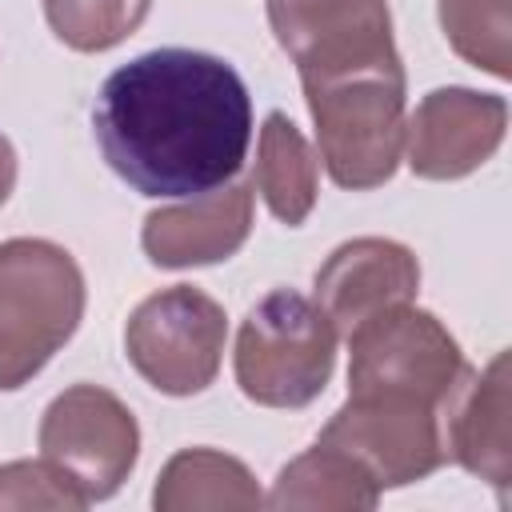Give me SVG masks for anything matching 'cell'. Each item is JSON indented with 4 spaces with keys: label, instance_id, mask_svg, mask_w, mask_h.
I'll return each instance as SVG.
<instances>
[{
    "label": "cell",
    "instance_id": "cell-1",
    "mask_svg": "<svg viewBox=\"0 0 512 512\" xmlns=\"http://www.w3.org/2000/svg\"><path fill=\"white\" fill-rule=\"evenodd\" d=\"M92 132L132 192L200 196L240 172L252 144V96L224 56L152 48L100 84Z\"/></svg>",
    "mask_w": 512,
    "mask_h": 512
},
{
    "label": "cell",
    "instance_id": "cell-2",
    "mask_svg": "<svg viewBox=\"0 0 512 512\" xmlns=\"http://www.w3.org/2000/svg\"><path fill=\"white\" fill-rule=\"evenodd\" d=\"M84 272L44 236L0 240V392L24 388L80 328Z\"/></svg>",
    "mask_w": 512,
    "mask_h": 512
},
{
    "label": "cell",
    "instance_id": "cell-3",
    "mask_svg": "<svg viewBox=\"0 0 512 512\" xmlns=\"http://www.w3.org/2000/svg\"><path fill=\"white\" fill-rule=\"evenodd\" d=\"M232 368L252 404L308 408L332 380L336 328L304 292L272 288L240 320Z\"/></svg>",
    "mask_w": 512,
    "mask_h": 512
},
{
    "label": "cell",
    "instance_id": "cell-4",
    "mask_svg": "<svg viewBox=\"0 0 512 512\" xmlns=\"http://www.w3.org/2000/svg\"><path fill=\"white\" fill-rule=\"evenodd\" d=\"M316 124V148L332 184L348 192L380 188L396 176L404 152V76L356 72L300 84Z\"/></svg>",
    "mask_w": 512,
    "mask_h": 512
},
{
    "label": "cell",
    "instance_id": "cell-5",
    "mask_svg": "<svg viewBox=\"0 0 512 512\" xmlns=\"http://www.w3.org/2000/svg\"><path fill=\"white\" fill-rule=\"evenodd\" d=\"M228 316L196 284H172L144 296L124 324L128 364L164 396L204 392L224 360Z\"/></svg>",
    "mask_w": 512,
    "mask_h": 512
},
{
    "label": "cell",
    "instance_id": "cell-6",
    "mask_svg": "<svg viewBox=\"0 0 512 512\" xmlns=\"http://www.w3.org/2000/svg\"><path fill=\"white\" fill-rule=\"evenodd\" d=\"M468 376L456 336L416 304H396L348 336V392L416 396L444 412Z\"/></svg>",
    "mask_w": 512,
    "mask_h": 512
},
{
    "label": "cell",
    "instance_id": "cell-7",
    "mask_svg": "<svg viewBox=\"0 0 512 512\" xmlns=\"http://www.w3.org/2000/svg\"><path fill=\"white\" fill-rule=\"evenodd\" d=\"M268 24L300 84L356 72L404 76L388 0H268Z\"/></svg>",
    "mask_w": 512,
    "mask_h": 512
},
{
    "label": "cell",
    "instance_id": "cell-8",
    "mask_svg": "<svg viewBox=\"0 0 512 512\" xmlns=\"http://www.w3.org/2000/svg\"><path fill=\"white\" fill-rule=\"evenodd\" d=\"M36 444L40 456L52 460L92 504L116 496L132 476L140 460V424L116 392L72 384L44 408Z\"/></svg>",
    "mask_w": 512,
    "mask_h": 512
},
{
    "label": "cell",
    "instance_id": "cell-9",
    "mask_svg": "<svg viewBox=\"0 0 512 512\" xmlns=\"http://www.w3.org/2000/svg\"><path fill=\"white\" fill-rule=\"evenodd\" d=\"M316 440L348 452L380 492L416 484L448 464L440 408L416 396L348 392V400L332 412Z\"/></svg>",
    "mask_w": 512,
    "mask_h": 512
},
{
    "label": "cell",
    "instance_id": "cell-10",
    "mask_svg": "<svg viewBox=\"0 0 512 512\" xmlns=\"http://www.w3.org/2000/svg\"><path fill=\"white\" fill-rule=\"evenodd\" d=\"M508 132V104L496 92L432 88L404 120L408 168L420 180H464L484 168Z\"/></svg>",
    "mask_w": 512,
    "mask_h": 512
},
{
    "label": "cell",
    "instance_id": "cell-11",
    "mask_svg": "<svg viewBox=\"0 0 512 512\" xmlns=\"http://www.w3.org/2000/svg\"><path fill=\"white\" fill-rule=\"evenodd\" d=\"M316 304L332 320L336 336H352L364 320L412 304L420 292V260L408 244L388 236H356L328 252L312 276Z\"/></svg>",
    "mask_w": 512,
    "mask_h": 512
},
{
    "label": "cell",
    "instance_id": "cell-12",
    "mask_svg": "<svg viewBox=\"0 0 512 512\" xmlns=\"http://www.w3.org/2000/svg\"><path fill=\"white\" fill-rule=\"evenodd\" d=\"M252 184H220L144 216L140 248L156 268H200L236 256L252 232Z\"/></svg>",
    "mask_w": 512,
    "mask_h": 512
},
{
    "label": "cell",
    "instance_id": "cell-13",
    "mask_svg": "<svg viewBox=\"0 0 512 512\" xmlns=\"http://www.w3.org/2000/svg\"><path fill=\"white\" fill-rule=\"evenodd\" d=\"M444 456L492 484L500 496L512 484V376L508 352H496L480 372L468 368L440 412Z\"/></svg>",
    "mask_w": 512,
    "mask_h": 512
},
{
    "label": "cell",
    "instance_id": "cell-14",
    "mask_svg": "<svg viewBox=\"0 0 512 512\" xmlns=\"http://www.w3.org/2000/svg\"><path fill=\"white\" fill-rule=\"evenodd\" d=\"M252 188L268 204V212L300 228L320 196V156L304 140V132L284 116L268 112L256 136V164H252Z\"/></svg>",
    "mask_w": 512,
    "mask_h": 512
},
{
    "label": "cell",
    "instance_id": "cell-15",
    "mask_svg": "<svg viewBox=\"0 0 512 512\" xmlns=\"http://www.w3.org/2000/svg\"><path fill=\"white\" fill-rule=\"evenodd\" d=\"M156 512H196V508H260L264 492L252 468L220 448H180L156 476Z\"/></svg>",
    "mask_w": 512,
    "mask_h": 512
},
{
    "label": "cell",
    "instance_id": "cell-16",
    "mask_svg": "<svg viewBox=\"0 0 512 512\" xmlns=\"http://www.w3.org/2000/svg\"><path fill=\"white\" fill-rule=\"evenodd\" d=\"M380 488L376 480L340 448L312 444L296 460L280 468L272 480V492L264 496L268 508H312V512H368L376 508Z\"/></svg>",
    "mask_w": 512,
    "mask_h": 512
},
{
    "label": "cell",
    "instance_id": "cell-17",
    "mask_svg": "<svg viewBox=\"0 0 512 512\" xmlns=\"http://www.w3.org/2000/svg\"><path fill=\"white\" fill-rule=\"evenodd\" d=\"M436 20L460 60L496 80L512 76V0H436Z\"/></svg>",
    "mask_w": 512,
    "mask_h": 512
},
{
    "label": "cell",
    "instance_id": "cell-18",
    "mask_svg": "<svg viewBox=\"0 0 512 512\" xmlns=\"http://www.w3.org/2000/svg\"><path fill=\"white\" fill-rule=\"evenodd\" d=\"M152 12V0H44L52 36L72 52H108L124 44Z\"/></svg>",
    "mask_w": 512,
    "mask_h": 512
},
{
    "label": "cell",
    "instance_id": "cell-19",
    "mask_svg": "<svg viewBox=\"0 0 512 512\" xmlns=\"http://www.w3.org/2000/svg\"><path fill=\"white\" fill-rule=\"evenodd\" d=\"M0 508H56L80 512L88 496L52 460H8L0 464Z\"/></svg>",
    "mask_w": 512,
    "mask_h": 512
},
{
    "label": "cell",
    "instance_id": "cell-20",
    "mask_svg": "<svg viewBox=\"0 0 512 512\" xmlns=\"http://www.w3.org/2000/svg\"><path fill=\"white\" fill-rule=\"evenodd\" d=\"M12 188H16V148H12V140L0 132V204L12 196Z\"/></svg>",
    "mask_w": 512,
    "mask_h": 512
}]
</instances>
